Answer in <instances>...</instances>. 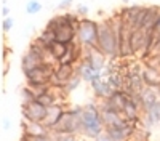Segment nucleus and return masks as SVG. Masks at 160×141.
I'll list each match as a JSON object with an SVG mask.
<instances>
[{
  "label": "nucleus",
  "mask_w": 160,
  "mask_h": 141,
  "mask_svg": "<svg viewBox=\"0 0 160 141\" xmlns=\"http://www.w3.org/2000/svg\"><path fill=\"white\" fill-rule=\"evenodd\" d=\"M19 141H53V138H51V135H47V136H32V135H24L22 133Z\"/></svg>",
  "instance_id": "5701e85b"
},
{
  "label": "nucleus",
  "mask_w": 160,
  "mask_h": 141,
  "mask_svg": "<svg viewBox=\"0 0 160 141\" xmlns=\"http://www.w3.org/2000/svg\"><path fill=\"white\" fill-rule=\"evenodd\" d=\"M141 122H142V127L148 128V130H151L152 127H155V125L160 123V99L155 103L151 109H148V111L142 114Z\"/></svg>",
  "instance_id": "6e6552de"
},
{
  "label": "nucleus",
  "mask_w": 160,
  "mask_h": 141,
  "mask_svg": "<svg viewBox=\"0 0 160 141\" xmlns=\"http://www.w3.org/2000/svg\"><path fill=\"white\" fill-rule=\"evenodd\" d=\"M82 108H83V104L69 106V109H66L61 120L58 122V125L53 128L51 132L56 133V135H77V136H82L83 125H82V117H80Z\"/></svg>",
  "instance_id": "7ed1b4c3"
},
{
  "label": "nucleus",
  "mask_w": 160,
  "mask_h": 141,
  "mask_svg": "<svg viewBox=\"0 0 160 141\" xmlns=\"http://www.w3.org/2000/svg\"><path fill=\"white\" fill-rule=\"evenodd\" d=\"M8 53H11V48H8V47H3V55H2V58H3V63L7 61V56H8Z\"/></svg>",
  "instance_id": "c756f323"
},
{
  "label": "nucleus",
  "mask_w": 160,
  "mask_h": 141,
  "mask_svg": "<svg viewBox=\"0 0 160 141\" xmlns=\"http://www.w3.org/2000/svg\"><path fill=\"white\" fill-rule=\"evenodd\" d=\"M152 32H154V34H158V35H160V18L157 19V23H155V26H154Z\"/></svg>",
  "instance_id": "c85d7f7f"
},
{
  "label": "nucleus",
  "mask_w": 160,
  "mask_h": 141,
  "mask_svg": "<svg viewBox=\"0 0 160 141\" xmlns=\"http://www.w3.org/2000/svg\"><path fill=\"white\" fill-rule=\"evenodd\" d=\"M98 31H99V23L93 21L90 18H83L77 29V42L80 45H83L85 48H96Z\"/></svg>",
  "instance_id": "20e7f679"
},
{
  "label": "nucleus",
  "mask_w": 160,
  "mask_h": 141,
  "mask_svg": "<svg viewBox=\"0 0 160 141\" xmlns=\"http://www.w3.org/2000/svg\"><path fill=\"white\" fill-rule=\"evenodd\" d=\"M72 3H74V0H61V2L58 3V8L59 10H68Z\"/></svg>",
  "instance_id": "a878e982"
},
{
  "label": "nucleus",
  "mask_w": 160,
  "mask_h": 141,
  "mask_svg": "<svg viewBox=\"0 0 160 141\" xmlns=\"http://www.w3.org/2000/svg\"><path fill=\"white\" fill-rule=\"evenodd\" d=\"M13 24H15V19L13 18H3V21H2V31L3 32H8V31H11L13 29Z\"/></svg>",
  "instance_id": "393cba45"
},
{
  "label": "nucleus",
  "mask_w": 160,
  "mask_h": 141,
  "mask_svg": "<svg viewBox=\"0 0 160 141\" xmlns=\"http://www.w3.org/2000/svg\"><path fill=\"white\" fill-rule=\"evenodd\" d=\"M62 15H64V23L77 32L78 26H80V21H82V18L77 15V11H74V13L72 11H68V13H62Z\"/></svg>",
  "instance_id": "f3484780"
},
{
  "label": "nucleus",
  "mask_w": 160,
  "mask_h": 141,
  "mask_svg": "<svg viewBox=\"0 0 160 141\" xmlns=\"http://www.w3.org/2000/svg\"><path fill=\"white\" fill-rule=\"evenodd\" d=\"M83 80H82V77H80V75H74L72 77V79L68 82V83H66V87H64V92L66 93H68V95H71L72 92H74V90H77L78 87H80V83H82Z\"/></svg>",
  "instance_id": "aec40b11"
},
{
  "label": "nucleus",
  "mask_w": 160,
  "mask_h": 141,
  "mask_svg": "<svg viewBox=\"0 0 160 141\" xmlns=\"http://www.w3.org/2000/svg\"><path fill=\"white\" fill-rule=\"evenodd\" d=\"M141 111H142V114L148 111V109H151L155 103L160 99V93L157 92V90H154V88H149V87H146L142 92H141Z\"/></svg>",
  "instance_id": "9b49d317"
},
{
  "label": "nucleus",
  "mask_w": 160,
  "mask_h": 141,
  "mask_svg": "<svg viewBox=\"0 0 160 141\" xmlns=\"http://www.w3.org/2000/svg\"><path fill=\"white\" fill-rule=\"evenodd\" d=\"M51 135V138H53V141H82L80 139V136H77V135H56V133H50Z\"/></svg>",
  "instance_id": "4be33fe9"
},
{
  "label": "nucleus",
  "mask_w": 160,
  "mask_h": 141,
  "mask_svg": "<svg viewBox=\"0 0 160 141\" xmlns=\"http://www.w3.org/2000/svg\"><path fill=\"white\" fill-rule=\"evenodd\" d=\"M82 125H83V132L82 138H87L90 141L96 139L102 132H106V125L102 122V115L99 111V104L95 101L85 103L82 108Z\"/></svg>",
  "instance_id": "f03ea898"
},
{
  "label": "nucleus",
  "mask_w": 160,
  "mask_h": 141,
  "mask_svg": "<svg viewBox=\"0 0 160 141\" xmlns=\"http://www.w3.org/2000/svg\"><path fill=\"white\" fill-rule=\"evenodd\" d=\"M37 98H35V95H34V92L28 87V85H24L22 88H21V104H28V103H32V101H35Z\"/></svg>",
  "instance_id": "6ab92c4d"
},
{
  "label": "nucleus",
  "mask_w": 160,
  "mask_h": 141,
  "mask_svg": "<svg viewBox=\"0 0 160 141\" xmlns=\"http://www.w3.org/2000/svg\"><path fill=\"white\" fill-rule=\"evenodd\" d=\"M120 28H122V19L117 18V16L106 18L104 21L99 23L96 50H99L108 59H117L118 58Z\"/></svg>",
  "instance_id": "f257e3e1"
},
{
  "label": "nucleus",
  "mask_w": 160,
  "mask_h": 141,
  "mask_svg": "<svg viewBox=\"0 0 160 141\" xmlns=\"http://www.w3.org/2000/svg\"><path fill=\"white\" fill-rule=\"evenodd\" d=\"M142 79H144L146 87L154 88V90H157V92L160 93V71L158 69L151 68V66H144Z\"/></svg>",
  "instance_id": "9d476101"
},
{
  "label": "nucleus",
  "mask_w": 160,
  "mask_h": 141,
  "mask_svg": "<svg viewBox=\"0 0 160 141\" xmlns=\"http://www.w3.org/2000/svg\"><path fill=\"white\" fill-rule=\"evenodd\" d=\"M75 74L82 77V80H83V82L91 83V82L95 80L99 74H102V72H95L90 66H87V64H85L83 61H80L78 64H75Z\"/></svg>",
  "instance_id": "4468645a"
},
{
  "label": "nucleus",
  "mask_w": 160,
  "mask_h": 141,
  "mask_svg": "<svg viewBox=\"0 0 160 141\" xmlns=\"http://www.w3.org/2000/svg\"><path fill=\"white\" fill-rule=\"evenodd\" d=\"M158 18H160V7L158 5H149L148 13H146V18H144L142 29L144 31H152Z\"/></svg>",
  "instance_id": "ddd939ff"
},
{
  "label": "nucleus",
  "mask_w": 160,
  "mask_h": 141,
  "mask_svg": "<svg viewBox=\"0 0 160 141\" xmlns=\"http://www.w3.org/2000/svg\"><path fill=\"white\" fill-rule=\"evenodd\" d=\"M37 40L42 43V45H45L47 48H50V45L53 43V42H56V34L53 32V31H48V29H43L42 32H40L37 37Z\"/></svg>",
  "instance_id": "dca6fc26"
},
{
  "label": "nucleus",
  "mask_w": 160,
  "mask_h": 141,
  "mask_svg": "<svg viewBox=\"0 0 160 141\" xmlns=\"http://www.w3.org/2000/svg\"><path fill=\"white\" fill-rule=\"evenodd\" d=\"M93 141H112V139H111V136H109L108 133H106V132H102L96 139H93Z\"/></svg>",
  "instance_id": "bb28decb"
},
{
  "label": "nucleus",
  "mask_w": 160,
  "mask_h": 141,
  "mask_svg": "<svg viewBox=\"0 0 160 141\" xmlns=\"http://www.w3.org/2000/svg\"><path fill=\"white\" fill-rule=\"evenodd\" d=\"M62 24H66V23H64V15H62V13H59V15H55L51 19H48V23H47V26H45V29L56 32V29L59 28V26H62Z\"/></svg>",
  "instance_id": "a211bd4d"
},
{
  "label": "nucleus",
  "mask_w": 160,
  "mask_h": 141,
  "mask_svg": "<svg viewBox=\"0 0 160 141\" xmlns=\"http://www.w3.org/2000/svg\"><path fill=\"white\" fill-rule=\"evenodd\" d=\"M21 114H22L24 120L43 123V120L47 117V108L35 99L32 103H28V104H21Z\"/></svg>",
  "instance_id": "39448f33"
},
{
  "label": "nucleus",
  "mask_w": 160,
  "mask_h": 141,
  "mask_svg": "<svg viewBox=\"0 0 160 141\" xmlns=\"http://www.w3.org/2000/svg\"><path fill=\"white\" fill-rule=\"evenodd\" d=\"M2 125H3V128H5V130H8V128H10V122H8L7 119H3V122H2Z\"/></svg>",
  "instance_id": "7c9ffc66"
},
{
  "label": "nucleus",
  "mask_w": 160,
  "mask_h": 141,
  "mask_svg": "<svg viewBox=\"0 0 160 141\" xmlns=\"http://www.w3.org/2000/svg\"><path fill=\"white\" fill-rule=\"evenodd\" d=\"M75 11H77V15L80 16V18H88V13H90V8L85 5V3H80V5H77V8H75Z\"/></svg>",
  "instance_id": "b1692460"
},
{
  "label": "nucleus",
  "mask_w": 160,
  "mask_h": 141,
  "mask_svg": "<svg viewBox=\"0 0 160 141\" xmlns=\"http://www.w3.org/2000/svg\"><path fill=\"white\" fill-rule=\"evenodd\" d=\"M40 10H42V3L38 0H29L26 3V13L28 15H35V13H40Z\"/></svg>",
  "instance_id": "412c9836"
},
{
  "label": "nucleus",
  "mask_w": 160,
  "mask_h": 141,
  "mask_svg": "<svg viewBox=\"0 0 160 141\" xmlns=\"http://www.w3.org/2000/svg\"><path fill=\"white\" fill-rule=\"evenodd\" d=\"M90 87H91V90H93V95H95L99 101L109 98V96L114 93V88L109 85L108 80H106V75H104V74H99L96 79L90 83Z\"/></svg>",
  "instance_id": "0eeeda50"
},
{
  "label": "nucleus",
  "mask_w": 160,
  "mask_h": 141,
  "mask_svg": "<svg viewBox=\"0 0 160 141\" xmlns=\"http://www.w3.org/2000/svg\"><path fill=\"white\" fill-rule=\"evenodd\" d=\"M122 2H123V3H127V2H128V0H122Z\"/></svg>",
  "instance_id": "2f4dec72"
},
{
  "label": "nucleus",
  "mask_w": 160,
  "mask_h": 141,
  "mask_svg": "<svg viewBox=\"0 0 160 141\" xmlns=\"http://www.w3.org/2000/svg\"><path fill=\"white\" fill-rule=\"evenodd\" d=\"M55 34H56V42H61V43L68 45V47L77 42V32L72 28H69L68 24L59 26Z\"/></svg>",
  "instance_id": "f8f14e48"
},
{
  "label": "nucleus",
  "mask_w": 160,
  "mask_h": 141,
  "mask_svg": "<svg viewBox=\"0 0 160 141\" xmlns=\"http://www.w3.org/2000/svg\"><path fill=\"white\" fill-rule=\"evenodd\" d=\"M8 15H10V8L3 3V5H2V16H3V18H8Z\"/></svg>",
  "instance_id": "cd10ccee"
},
{
  "label": "nucleus",
  "mask_w": 160,
  "mask_h": 141,
  "mask_svg": "<svg viewBox=\"0 0 160 141\" xmlns=\"http://www.w3.org/2000/svg\"><path fill=\"white\" fill-rule=\"evenodd\" d=\"M68 50H69L68 45H64V43H61V42H53V43L50 45V48H48V53L51 55L53 59L58 63L66 53H68Z\"/></svg>",
  "instance_id": "2eb2a0df"
},
{
  "label": "nucleus",
  "mask_w": 160,
  "mask_h": 141,
  "mask_svg": "<svg viewBox=\"0 0 160 141\" xmlns=\"http://www.w3.org/2000/svg\"><path fill=\"white\" fill-rule=\"evenodd\" d=\"M21 128H22L24 135H32V136H47V135H50V130L42 122H29V120L22 119Z\"/></svg>",
  "instance_id": "1a4fd4ad"
},
{
  "label": "nucleus",
  "mask_w": 160,
  "mask_h": 141,
  "mask_svg": "<svg viewBox=\"0 0 160 141\" xmlns=\"http://www.w3.org/2000/svg\"><path fill=\"white\" fill-rule=\"evenodd\" d=\"M66 109H69V106L66 104V103H56V104L47 108V117L43 120V125L48 128L50 132L58 125V122L61 120V117L64 115Z\"/></svg>",
  "instance_id": "423d86ee"
}]
</instances>
